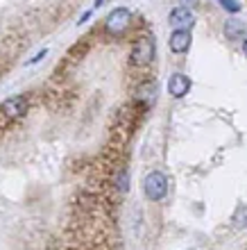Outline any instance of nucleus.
<instances>
[{
	"label": "nucleus",
	"instance_id": "ddd939ff",
	"mask_svg": "<svg viewBox=\"0 0 247 250\" xmlns=\"http://www.w3.org/2000/svg\"><path fill=\"white\" fill-rule=\"evenodd\" d=\"M46 55H48V50H41V53L37 55V57H32V60H30V64H34V62H39V60H43Z\"/></svg>",
	"mask_w": 247,
	"mask_h": 250
},
{
	"label": "nucleus",
	"instance_id": "6e6552de",
	"mask_svg": "<svg viewBox=\"0 0 247 250\" xmlns=\"http://www.w3.org/2000/svg\"><path fill=\"white\" fill-rule=\"evenodd\" d=\"M243 32H245V25H243L241 19H229L225 23V34H227V39H241Z\"/></svg>",
	"mask_w": 247,
	"mask_h": 250
},
{
	"label": "nucleus",
	"instance_id": "7ed1b4c3",
	"mask_svg": "<svg viewBox=\"0 0 247 250\" xmlns=\"http://www.w3.org/2000/svg\"><path fill=\"white\" fill-rule=\"evenodd\" d=\"M132 23V12L127 7H116L114 12H109L107 21H104V30L109 34H125L127 32V27Z\"/></svg>",
	"mask_w": 247,
	"mask_h": 250
},
{
	"label": "nucleus",
	"instance_id": "9b49d317",
	"mask_svg": "<svg viewBox=\"0 0 247 250\" xmlns=\"http://www.w3.org/2000/svg\"><path fill=\"white\" fill-rule=\"evenodd\" d=\"M234 225L236 228H247V207H241V209L236 211V216H234Z\"/></svg>",
	"mask_w": 247,
	"mask_h": 250
},
{
	"label": "nucleus",
	"instance_id": "4468645a",
	"mask_svg": "<svg viewBox=\"0 0 247 250\" xmlns=\"http://www.w3.org/2000/svg\"><path fill=\"white\" fill-rule=\"evenodd\" d=\"M89 19H91V9H89V12H84V14H82V19H79L77 23H79V25H82V23H86V21H89Z\"/></svg>",
	"mask_w": 247,
	"mask_h": 250
},
{
	"label": "nucleus",
	"instance_id": "9d476101",
	"mask_svg": "<svg viewBox=\"0 0 247 250\" xmlns=\"http://www.w3.org/2000/svg\"><path fill=\"white\" fill-rule=\"evenodd\" d=\"M138 98L143 100L145 105H152L154 103V98H156V84H145V86H141V91H138Z\"/></svg>",
	"mask_w": 247,
	"mask_h": 250
},
{
	"label": "nucleus",
	"instance_id": "20e7f679",
	"mask_svg": "<svg viewBox=\"0 0 247 250\" xmlns=\"http://www.w3.org/2000/svg\"><path fill=\"white\" fill-rule=\"evenodd\" d=\"M27 105H30L27 96L19 93V96H12V98H7L5 103L0 105V114L5 116V121H19L20 116H25Z\"/></svg>",
	"mask_w": 247,
	"mask_h": 250
},
{
	"label": "nucleus",
	"instance_id": "f257e3e1",
	"mask_svg": "<svg viewBox=\"0 0 247 250\" xmlns=\"http://www.w3.org/2000/svg\"><path fill=\"white\" fill-rule=\"evenodd\" d=\"M170 180L166 173L161 171H150L143 180V193L150 203H161L163 198L168 196Z\"/></svg>",
	"mask_w": 247,
	"mask_h": 250
},
{
	"label": "nucleus",
	"instance_id": "f8f14e48",
	"mask_svg": "<svg viewBox=\"0 0 247 250\" xmlns=\"http://www.w3.org/2000/svg\"><path fill=\"white\" fill-rule=\"evenodd\" d=\"M220 5L225 7L229 14H238V12H241V5H238L236 0H220Z\"/></svg>",
	"mask_w": 247,
	"mask_h": 250
},
{
	"label": "nucleus",
	"instance_id": "f03ea898",
	"mask_svg": "<svg viewBox=\"0 0 247 250\" xmlns=\"http://www.w3.org/2000/svg\"><path fill=\"white\" fill-rule=\"evenodd\" d=\"M154 53H156V41L152 34H143L138 37L134 48H132V64L134 66H150L154 62Z\"/></svg>",
	"mask_w": 247,
	"mask_h": 250
},
{
	"label": "nucleus",
	"instance_id": "423d86ee",
	"mask_svg": "<svg viewBox=\"0 0 247 250\" xmlns=\"http://www.w3.org/2000/svg\"><path fill=\"white\" fill-rule=\"evenodd\" d=\"M190 86H193V80H190L186 73H172L168 80V93L177 100L184 98V96L190 91Z\"/></svg>",
	"mask_w": 247,
	"mask_h": 250
},
{
	"label": "nucleus",
	"instance_id": "dca6fc26",
	"mask_svg": "<svg viewBox=\"0 0 247 250\" xmlns=\"http://www.w3.org/2000/svg\"><path fill=\"white\" fill-rule=\"evenodd\" d=\"M243 53H245V57H247V37H243Z\"/></svg>",
	"mask_w": 247,
	"mask_h": 250
},
{
	"label": "nucleus",
	"instance_id": "39448f33",
	"mask_svg": "<svg viewBox=\"0 0 247 250\" xmlns=\"http://www.w3.org/2000/svg\"><path fill=\"white\" fill-rule=\"evenodd\" d=\"M170 25H172V30H190V27L195 25V16H193V12H190V7H175L172 12H170Z\"/></svg>",
	"mask_w": 247,
	"mask_h": 250
},
{
	"label": "nucleus",
	"instance_id": "1a4fd4ad",
	"mask_svg": "<svg viewBox=\"0 0 247 250\" xmlns=\"http://www.w3.org/2000/svg\"><path fill=\"white\" fill-rule=\"evenodd\" d=\"M114 187L118 189V193H120V196H125V193H127L130 182H127V171H125V168H120V171L114 175Z\"/></svg>",
	"mask_w": 247,
	"mask_h": 250
},
{
	"label": "nucleus",
	"instance_id": "0eeeda50",
	"mask_svg": "<svg viewBox=\"0 0 247 250\" xmlns=\"http://www.w3.org/2000/svg\"><path fill=\"white\" fill-rule=\"evenodd\" d=\"M190 41H193L190 30H172L168 43H170V50H172L175 55H184V53H189Z\"/></svg>",
	"mask_w": 247,
	"mask_h": 250
},
{
	"label": "nucleus",
	"instance_id": "2eb2a0df",
	"mask_svg": "<svg viewBox=\"0 0 247 250\" xmlns=\"http://www.w3.org/2000/svg\"><path fill=\"white\" fill-rule=\"evenodd\" d=\"M197 2H200V0H182V5H184V7H195Z\"/></svg>",
	"mask_w": 247,
	"mask_h": 250
}]
</instances>
